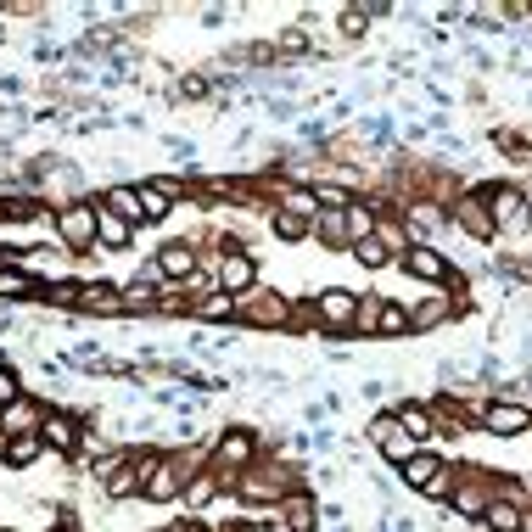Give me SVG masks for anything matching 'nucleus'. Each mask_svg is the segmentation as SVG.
<instances>
[{
    "label": "nucleus",
    "instance_id": "1",
    "mask_svg": "<svg viewBox=\"0 0 532 532\" xmlns=\"http://www.w3.org/2000/svg\"><path fill=\"white\" fill-rule=\"evenodd\" d=\"M493 493H499V476L482 471V465H454V493H448V510L460 521H482L488 516Z\"/></svg>",
    "mask_w": 532,
    "mask_h": 532
},
{
    "label": "nucleus",
    "instance_id": "2",
    "mask_svg": "<svg viewBox=\"0 0 532 532\" xmlns=\"http://www.w3.org/2000/svg\"><path fill=\"white\" fill-rule=\"evenodd\" d=\"M292 488H303V482H297V476H286V471H275V465H247V471L236 476V482H230V493H236V504H269V510H275L280 499H286V493Z\"/></svg>",
    "mask_w": 532,
    "mask_h": 532
},
{
    "label": "nucleus",
    "instance_id": "3",
    "mask_svg": "<svg viewBox=\"0 0 532 532\" xmlns=\"http://www.w3.org/2000/svg\"><path fill=\"white\" fill-rule=\"evenodd\" d=\"M392 269L409 275V280H420V286H454V292H460V269H454V258H448L443 247H432V241H415Z\"/></svg>",
    "mask_w": 532,
    "mask_h": 532
},
{
    "label": "nucleus",
    "instance_id": "4",
    "mask_svg": "<svg viewBox=\"0 0 532 532\" xmlns=\"http://www.w3.org/2000/svg\"><path fill=\"white\" fill-rule=\"evenodd\" d=\"M482 202H488L493 236H521L532 224V196L521 185H482Z\"/></svg>",
    "mask_w": 532,
    "mask_h": 532
},
{
    "label": "nucleus",
    "instance_id": "5",
    "mask_svg": "<svg viewBox=\"0 0 532 532\" xmlns=\"http://www.w3.org/2000/svg\"><path fill=\"white\" fill-rule=\"evenodd\" d=\"M247 465H258V432H247V426H230V432L213 437L208 448V471H219L224 482H236Z\"/></svg>",
    "mask_w": 532,
    "mask_h": 532
},
{
    "label": "nucleus",
    "instance_id": "6",
    "mask_svg": "<svg viewBox=\"0 0 532 532\" xmlns=\"http://www.w3.org/2000/svg\"><path fill=\"white\" fill-rule=\"evenodd\" d=\"M308 314H314V331L353 336V314H359V292H348V286H325V292H314V297H308Z\"/></svg>",
    "mask_w": 532,
    "mask_h": 532
},
{
    "label": "nucleus",
    "instance_id": "7",
    "mask_svg": "<svg viewBox=\"0 0 532 532\" xmlns=\"http://www.w3.org/2000/svg\"><path fill=\"white\" fill-rule=\"evenodd\" d=\"M236 325H252V331H280V325H292V297L252 286L247 297H236Z\"/></svg>",
    "mask_w": 532,
    "mask_h": 532
},
{
    "label": "nucleus",
    "instance_id": "8",
    "mask_svg": "<svg viewBox=\"0 0 532 532\" xmlns=\"http://www.w3.org/2000/svg\"><path fill=\"white\" fill-rule=\"evenodd\" d=\"M185 476H191V465H185L180 454H152L146 482H140V499H146V504H180Z\"/></svg>",
    "mask_w": 532,
    "mask_h": 532
},
{
    "label": "nucleus",
    "instance_id": "9",
    "mask_svg": "<svg viewBox=\"0 0 532 532\" xmlns=\"http://www.w3.org/2000/svg\"><path fill=\"white\" fill-rule=\"evenodd\" d=\"M213 280H219L224 297H247L258 286V252H247L241 241H224L219 264H213Z\"/></svg>",
    "mask_w": 532,
    "mask_h": 532
},
{
    "label": "nucleus",
    "instance_id": "10",
    "mask_svg": "<svg viewBox=\"0 0 532 532\" xmlns=\"http://www.w3.org/2000/svg\"><path fill=\"white\" fill-rule=\"evenodd\" d=\"M476 432L488 437H527L532 432V409L521 398H488L476 404Z\"/></svg>",
    "mask_w": 532,
    "mask_h": 532
},
{
    "label": "nucleus",
    "instance_id": "11",
    "mask_svg": "<svg viewBox=\"0 0 532 532\" xmlns=\"http://www.w3.org/2000/svg\"><path fill=\"white\" fill-rule=\"evenodd\" d=\"M56 241L79 258V252H96V202H62L56 208Z\"/></svg>",
    "mask_w": 532,
    "mask_h": 532
},
{
    "label": "nucleus",
    "instance_id": "12",
    "mask_svg": "<svg viewBox=\"0 0 532 532\" xmlns=\"http://www.w3.org/2000/svg\"><path fill=\"white\" fill-rule=\"evenodd\" d=\"M448 224L454 230H465L471 241H482V247H493V219H488V202H482V185L476 191H454L448 196Z\"/></svg>",
    "mask_w": 532,
    "mask_h": 532
},
{
    "label": "nucleus",
    "instance_id": "13",
    "mask_svg": "<svg viewBox=\"0 0 532 532\" xmlns=\"http://www.w3.org/2000/svg\"><path fill=\"white\" fill-rule=\"evenodd\" d=\"M84 420L79 415H68V409H45V420H40V443H45V454H62V460H73L84 448Z\"/></svg>",
    "mask_w": 532,
    "mask_h": 532
},
{
    "label": "nucleus",
    "instance_id": "14",
    "mask_svg": "<svg viewBox=\"0 0 532 532\" xmlns=\"http://www.w3.org/2000/svg\"><path fill=\"white\" fill-rule=\"evenodd\" d=\"M364 437L381 448V460H387V465H409L420 454V443L409 432H398V420H392V415H376L370 426H364Z\"/></svg>",
    "mask_w": 532,
    "mask_h": 532
},
{
    "label": "nucleus",
    "instance_id": "15",
    "mask_svg": "<svg viewBox=\"0 0 532 532\" xmlns=\"http://www.w3.org/2000/svg\"><path fill=\"white\" fill-rule=\"evenodd\" d=\"M196 264H202L196 241H168V247H157V258H152L157 280H168V286H185V280L196 275Z\"/></svg>",
    "mask_w": 532,
    "mask_h": 532
},
{
    "label": "nucleus",
    "instance_id": "16",
    "mask_svg": "<svg viewBox=\"0 0 532 532\" xmlns=\"http://www.w3.org/2000/svg\"><path fill=\"white\" fill-rule=\"evenodd\" d=\"M404 308H409V336H426V331H437L443 320H454L465 303H454V297L437 292V297H409Z\"/></svg>",
    "mask_w": 532,
    "mask_h": 532
},
{
    "label": "nucleus",
    "instance_id": "17",
    "mask_svg": "<svg viewBox=\"0 0 532 532\" xmlns=\"http://www.w3.org/2000/svg\"><path fill=\"white\" fill-rule=\"evenodd\" d=\"M73 314H101V320H118V314H124V297H118V286H112V280H79Z\"/></svg>",
    "mask_w": 532,
    "mask_h": 532
},
{
    "label": "nucleus",
    "instance_id": "18",
    "mask_svg": "<svg viewBox=\"0 0 532 532\" xmlns=\"http://www.w3.org/2000/svg\"><path fill=\"white\" fill-rule=\"evenodd\" d=\"M224 493H230V482H224L219 471H208V465H202V471H191V476H185V493H180V499H185V510H196V516H208V510L224 499Z\"/></svg>",
    "mask_w": 532,
    "mask_h": 532
},
{
    "label": "nucleus",
    "instance_id": "19",
    "mask_svg": "<svg viewBox=\"0 0 532 532\" xmlns=\"http://www.w3.org/2000/svg\"><path fill=\"white\" fill-rule=\"evenodd\" d=\"M275 521L292 532H314V521H320V504H314V493L308 488H292L286 499L275 504Z\"/></svg>",
    "mask_w": 532,
    "mask_h": 532
},
{
    "label": "nucleus",
    "instance_id": "20",
    "mask_svg": "<svg viewBox=\"0 0 532 532\" xmlns=\"http://www.w3.org/2000/svg\"><path fill=\"white\" fill-rule=\"evenodd\" d=\"M146 465H152V454H124V465L101 482L107 488V499H140V482H146Z\"/></svg>",
    "mask_w": 532,
    "mask_h": 532
},
{
    "label": "nucleus",
    "instance_id": "21",
    "mask_svg": "<svg viewBox=\"0 0 532 532\" xmlns=\"http://www.w3.org/2000/svg\"><path fill=\"white\" fill-rule=\"evenodd\" d=\"M135 236H140L135 224L118 219V213H107L96 202V252H129V247H135Z\"/></svg>",
    "mask_w": 532,
    "mask_h": 532
},
{
    "label": "nucleus",
    "instance_id": "22",
    "mask_svg": "<svg viewBox=\"0 0 532 532\" xmlns=\"http://www.w3.org/2000/svg\"><path fill=\"white\" fill-rule=\"evenodd\" d=\"M40 454H45L40 432H17V437H6V443H0V465H6V471H28Z\"/></svg>",
    "mask_w": 532,
    "mask_h": 532
},
{
    "label": "nucleus",
    "instance_id": "23",
    "mask_svg": "<svg viewBox=\"0 0 532 532\" xmlns=\"http://www.w3.org/2000/svg\"><path fill=\"white\" fill-rule=\"evenodd\" d=\"M45 280L34 275L28 264H6L0 269V297H12V303H28V297H40Z\"/></svg>",
    "mask_w": 532,
    "mask_h": 532
},
{
    "label": "nucleus",
    "instance_id": "24",
    "mask_svg": "<svg viewBox=\"0 0 532 532\" xmlns=\"http://www.w3.org/2000/svg\"><path fill=\"white\" fill-rule=\"evenodd\" d=\"M392 420H398V432H409L420 448H426V443L437 437V426H432V409H426V404H398V409H392Z\"/></svg>",
    "mask_w": 532,
    "mask_h": 532
},
{
    "label": "nucleus",
    "instance_id": "25",
    "mask_svg": "<svg viewBox=\"0 0 532 532\" xmlns=\"http://www.w3.org/2000/svg\"><path fill=\"white\" fill-rule=\"evenodd\" d=\"M191 320H202V325H236V297H224V292L191 297Z\"/></svg>",
    "mask_w": 532,
    "mask_h": 532
},
{
    "label": "nucleus",
    "instance_id": "26",
    "mask_svg": "<svg viewBox=\"0 0 532 532\" xmlns=\"http://www.w3.org/2000/svg\"><path fill=\"white\" fill-rule=\"evenodd\" d=\"M443 454H432V448H420V454H415V460H409V465H398V476H404V488H415V493H426V482H432V476L437 471H443Z\"/></svg>",
    "mask_w": 532,
    "mask_h": 532
},
{
    "label": "nucleus",
    "instance_id": "27",
    "mask_svg": "<svg viewBox=\"0 0 532 532\" xmlns=\"http://www.w3.org/2000/svg\"><path fill=\"white\" fill-rule=\"evenodd\" d=\"M308 236L320 241V247H331V252H348V224H342V213H314Z\"/></svg>",
    "mask_w": 532,
    "mask_h": 532
},
{
    "label": "nucleus",
    "instance_id": "28",
    "mask_svg": "<svg viewBox=\"0 0 532 532\" xmlns=\"http://www.w3.org/2000/svg\"><path fill=\"white\" fill-rule=\"evenodd\" d=\"M381 342H392V336H409V308L398 303V297H381V314H376V331Z\"/></svg>",
    "mask_w": 532,
    "mask_h": 532
},
{
    "label": "nucleus",
    "instance_id": "29",
    "mask_svg": "<svg viewBox=\"0 0 532 532\" xmlns=\"http://www.w3.org/2000/svg\"><path fill=\"white\" fill-rule=\"evenodd\" d=\"M376 241L387 247V258H392V264H398V258H404L409 247H415V236H409V224H398L392 213H387V219H376Z\"/></svg>",
    "mask_w": 532,
    "mask_h": 532
},
{
    "label": "nucleus",
    "instance_id": "30",
    "mask_svg": "<svg viewBox=\"0 0 532 532\" xmlns=\"http://www.w3.org/2000/svg\"><path fill=\"white\" fill-rule=\"evenodd\" d=\"M101 208L118 213V219H129L140 230V196H135V185H112V191H101Z\"/></svg>",
    "mask_w": 532,
    "mask_h": 532
},
{
    "label": "nucleus",
    "instance_id": "31",
    "mask_svg": "<svg viewBox=\"0 0 532 532\" xmlns=\"http://www.w3.org/2000/svg\"><path fill=\"white\" fill-rule=\"evenodd\" d=\"M135 196H140V224H163L168 213H174V202H168V196L157 191L152 180H140V185H135Z\"/></svg>",
    "mask_w": 532,
    "mask_h": 532
},
{
    "label": "nucleus",
    "instance_id": "32",
    "mask_svg": "<svg viewBox=\"0 0 532 532\" xmlns=\"http://www.w3.org/2000/svg\"><path fill=\"white\" fill-rule=\"evenodd\" d=\"M521 510H527V504L499 499V493H493V504H488V516H482V527H488V532H516V527H521Z\"/></svg>",
    "mask_w": 532,
    "mask_h": 532
},
{
    "label": "nucleus",
    "instance_id": "33",
    "mask_svg": "<svg viewBox=\"0 0 532 532\" xmlns=\"http://www.w3.org/2000/svg\"><path fill=\"white\" fill-rule=\"evenodd\" d=\"M342 224H348V247H359V241L376 236V208H370V202H353V208L342 213Z\"/></svg>",
    "mask_w": 532,
    "mask_h": 532
},
{
    "label": "nucleus",
    "instance_id": "34",
    "mask_svg": "<svg viewBox=\"0 0 532 532\" xmlns=\"http://www.w3.org/2000/svg\"><path fill=\"white\" fill-rule=\"evenodd\" d=\"M269 236H275V241H308V219L275 208V213H269Z\"/></svg>",
    "mask_w": 532,
    "mask_h": 532
},
{
    "label": "nucleus",
    "instance_id": "35",
    "mask_svg": "<svg viewBox=\"0 0 532 532\" xmlns=\"http://www.w3.org/2000/svg\"><path fill=\"white\" fill-rule=\"evenodd\" d=\"M348 258H353V264H359V269H392L387 247H381L376 236H370V241H359V247H348Z\"/></svg>",
    "mask_w": 532,
    "mask_h": 532
},
{
    "label": "nucleus",
    "instance_id": "36",
    "mask_svg": "<svg viewBox=\"0 0 532 532\" xmlns=\"http://www.w3.org/2000/svg\"><path fill=\"white\" fill-rule=\"evenodd\" d=\"M376 314H381V297L364 292V297H359V314H353V336H370V331H376Z\"/></svg>",
    "mask_w": 532,
    "mask_h": 532
},
{
    "label": "nucleus",
    "instance_id": "37",
    "mask_svg": "<svg viewBox=\"0 0 532 532\" xmlns=\"http://www.w3.org/2000/svg\"><path fill=\"white\" fill-rule=\"evenodd\" d=\"M448 493H454V465H443V471H437L432 482H426V493H420V499H432V504H448Z\"/></svg>",
    "mask_w": 532,
    "mask_h": 532
},
{
    "label": "nucleus",
    "instance_id": "38",
    "mask_svg": "<svg viewBox=\"0 0 532 532\" xmlns=\"http://www.w3.org/2000/svg\"><path fill=\"white\" fill-rule=\"evenodd\" d=\"M17 398H23V381H17L12 364H0V409H12Z\"/></svg>",
    "mask_w": 532,
    "mask_h": 532
},
{
    "label": "nucleus",
    "instance_id": "39",
    "mask_svg": "<svg viewBox=\"0 0 532 532\" xmlns=\"http://www.w3.org/2000/svg\"><path fill=\"white\" fill-rule=\"evenodd\" d=\"M180 532H219L213 521H180Z\"/></svg>",
    "mask_w": 532,
    "mask_h": 532
},
{
    "label": "nucleus",
    "instance_id": "40",
    "mask_svg": "<svg viewBox=\"0 0 532 532\" xmlns=\"http://www.w3.org/2000/svg\"><path fill=\"white\" fill-rule=\"evenodd\" d=\"M51 532H79V527H73V516H62V521H56Z\"/></svg>",
    "mask_w": 532,
    "mask_h": 532
},
{
    "label": "nucleus",
    "instance_id": "41",
    "mask_svg": "<svg viewBox=\"0 0 532 532\" xmlns=\"http://www.w3.org/2000/svg\"><path fill=\"white\" fill-rule=\"evenodd\" d=\"M6 264H17V252H6V247H0V269H6Z\"/></svg>",
    "mask_w": 532,
    "mask_h": 532
},
{
    "label": "nucleus",
    "instance_id": "42",
    "mask_svg": "<svg viewBox=\"0 0 532 532\" xmlns=\"http://www.w3.org/2000/svg\"><path fill=\"white\" fill-rule=\"evenodd\" d=\"M527 499H532V476H527Z\"/></svg>",
    "mask_w": 532,
    "mask_h": 532
},
{
    "label": "nucleus",
    "instance_id": "43",
    "mask_svg": "<svg viewBox=\"0 0 532 532\" xmlns=\"http://www.w3.org/2000/svg\"><path fill=\"white\" fill-rule=\"evenodd\" d=\"M0 532H12V527H0Z\"/></svg>",
    "mask_w": 532,
    "mask_h": 532
},
{
    "label": "nucleus",
    "instance_id": "44",
    "mask_svg": "<svg viewBox=\"0 0 532 532\" xmlns=\"http://www.w3.org/2000/svg\"><path fill=\"white\" fill-rule=\"evenodd\" d=\"M527 230H532V224H527Z\"/></svg>",
    "mask_w": 532,
    "mask_h": 532
}]
</instances>
